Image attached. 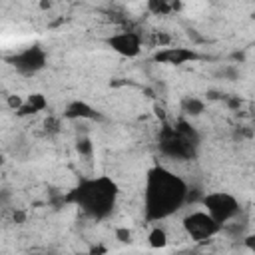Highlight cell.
Listing matches in <instances>:
<instances>
[{
	"label": "cell",
	"instance_id": "6da1fadb",
	"mask_svg": "<svg viewBox=\"0 0 255 255\" xmlns=\"http://www.w3.org/2000/svg\"><path fill=\"white\" fill-rule=\"evenodd\" d=\"M189 183L163 165H153L145 173L143 213L147 221H161L187 205Z\"/></svg>",
	"mask_w": 255,
	"mask_h": 255
},
{
	"label": "cell",
	"instance_id": "7a4b0ae2",
	"mask_svg": "<svg viewBox=\"0 0 255 255\" xmlns=\"http://www.w3.org/2000/svg\"><path fill=\"white\" fill-rule=\"evenodd\" d=\"M118 197H120L118 183L108 175H96V177L80 179L64 195V201L76 205L86 217L94 221H104L114 213Z\"/></svg>",
	"mask_w": 255,
	"mask_h": 255
},
{
	"label": "cell",
	"instance_id": "3957f363",
	"mask_svg": "<svg viewBox=\"0 0 255 255\" xmlns=\"http://www.w3.org/2000/svg\"><path fill=\"white\" fill-rule=\"evenodd\" d=\"M199 131L195 129V126L183 118L175 120L173 126L163 124V128L159 129L157 135V147L161 151V155L169 157V159H177V161H187L193 159L197 155V147H199Z\"/></svg>",
	"mask_w": 255,
	"mask_h": 255
},
{
	"label": "cell",
	"instance_id": "277c9868",
	"mask_svg": "<svg viewBox=\"0 0 255 255\" xmlns=\"http://www.w3.org/2000/svg\"><path fill=\"white\" fill-rule=\"evenodd\" d=\"M205 211L221 223V229L223 225H227L229 221H233L239 213H241V203L235 195L227 193V191H209V193H203L201 201H199Z\"/></svg>",
	"mask_w": 255,
	"mask_h": 255
},
{
	"label": "cell",
	"instance_id": "5b68a950",
	"mask_svg": "<svg viewBox=\"0 0 255 255\" xmlns=\"http://www.w3.org/2000/svg\"><path fill=\"white\" fill-rule=\"evenodd\" d=\"M181 225H183V231L187 233V237H191L193 241H207L221 231V223L215 221L205 209L187 213L183 217Z\"/></svg>",
	"mask_w": 255,
	"mask_h": 255
},
{
	"label": "cell",
	"instance_id": "8992f818",
	"mask_svg": "<svg viewBox=\"0 0 255 255\" xmlns=\"http://www.w3.org/2000/svg\"><path fill=\"white\" fill-rule=\"evenodd\" d=\"M6 60H8V64H12V68L18 74H22V76H34V74H38V72H42L46 68L48 54H46V50L42 46L34 44V46H28V48H24V50L8 56Z\"/></svg>",
	"mask_w": 255,
	"mask_h": 255
},
{
	"label": "cell",
	"instance_id": "52a82bcc",
	"mask_svg": "<svg viewBox=\"0 0 255 255\" xmlns=\"http://www.w3.org/2000/svg\"><path fill=\"white\" fill-rule=\"evenodd\" d=\"M195 60H199V54L193 48H183V46H163L153 52V62L167 66H183Z\"/></svg>",
	"mask_w": 255,
	"mask_h": 255
},
{
	"label": "cell",
	"instance_id": "ba28073f",
	"mask_svg": "<svg viewBox=\"0 0 255 255\" xmlns=\"http://www.w3.org/2000/svg\"><path fill=\"white\" fill-rule=\"evenodd\" d=\"M106 44L120 56L124 58H135L141 52V38L135 32H118L112 34Z\"/></svg>",
	"mask_w": 255,
	"mask_h": 255
},
{
	"label": "cell",
	"instance_id": "9c48e42d",
	"mask_svg": "<svg viewBox=\"0 0 255 255\" xmlns=\"http://www.w3.org/2000/svg\"><path fill=\"white\" fill-rule=\"evenodd\" d=\"M66 120H102V114L84 100H72L64 108Z\"/></svg>",
	"mask_w": 255,
	"mask_h": 255
},
{
	"label": "cell",
	"instance_id": "30bf717a",
	"mask_svg": "<svg viewBox=\"0 0 255 255\" xmlns=\"http://www.w3.org/2000/svg\"><path fill=\"white\" fill-rule=\"evenodd\" d=\"M46 108H48L46 96L40 94V92H34V94H30V96L24 100V104L16 110V116H18V118H28V116H34V114H38V112H44Z\"/></svg>",
	"mask_w": 255,
	"mask_h": 255
},
{
	"label": "cell",
	"instance_id": "8fae6325",
	"mask_svg": "<svg viewBox=\"0 0 255 255\" xmlns=\"http://www.w3.org/2000/svg\"><path fill=\"white\" fill-rule=\"evenodd\" d=\"M181 112L185 116H191V118L201 116L205 112V102L201 98H195V96H185L181 100Z\"/></svg>",
	"mask_w": 255,
	"mask_h": 255
},
{
	"label": "cell",
	"instance_id": "7c38bea8",
	"mask_svg": "<svg viewBox=\"0 0 255 255\" xmlns=\"http://www.w3.org/2000/svg\"><path fill=\"white\" fill-rule=\"evenodd\" d=\"M147 243H149V247H153V249H163V247L167 245V235H165V231H163L161 227H153V229L149 231V235H147Z\"/></svg>",
	"mask_w": 255,
	"mask_h": 255
},
{
	"label": "cell",
	"instance_id": "4fadbf2b",
	"mask_svg": "<svg viewBox=\"0 0 255 255\" xmlns=\"http://www.w3.org/2000/svg\"><path fill=\"white\" fill-rule=\"evenodd\" d=\"M147 10L157 16L169 14L173 10V0H147Z\"/></svg>",
	"mask_w": 255,
	"mask_h": 255
},
{
	"label": "cell",
	"instance_id": "5bb4252c",
	"mask_svg": "<svg viewBox=\"0 0 255 255\" xmlns=\"http://www.w3.org/2000/svg\"><path fill=\"white\" fill-rule=\"evenodd\" d=\"M76 151L80 153V155H92L94 153V143H92V139L88 137V135H82V137H78L76 139Z\"/></svg>",
	"mask_w": 255,
	"mask_h": 255
},
{
	"label": "cell",
	"instance_id": "9a60e30c",
	"mask_svg": "<svg viewBox=\"0 0 255 255\" xmlns=\"http://www.w3.org/2000/svg\"><path fill=\"white\" fill-rule=\"evenodd\" d=\"M217 76H221V78H225V80H229V82H235V80L239 78V70H237L235 66H223V68L217 72Z\"/></svg>",
	"mask_w": 255,
	"mask_h": 255
},
{
	"label": "cell",
	"instance_id": "2e32d148",
	"mask_svg": "<svg viewBox=\"0 0 255 255\" xmlns=\"http://www.w3.org/2000/svg\"><path fill=\"white\" fill-rule=\"evenodd\" d=\"M116 237H118L122 243H129V241H131V233H129V229H126V227L116 229Z\"/></svg>",
	"mask_w": 255,
	"mask_h": 255
},
{
	"label": "cell",
	"instance_id": "e0dca14e",
	"mask_svg": "<svg viewBox=\"0 0 255 255\" xmlns=\"http://www.w3.org/2000/svg\"><path fill=\"white\" fill-rule=\"evenodd\" d=\"M22 104H24V100H22L20 96H10V98H8V106L14 108V110H18Z\"/></svg>",
	"mask_w": 255,
	"mask_h": 255
},
{
	"label": "cell",
	"instance_id": "ac0fdd59",
	"mask_svg": "<svg viewBox=\"0 0 255 255\" xmlns=\"http://www.w3.org/2000/svg\"><path fill=\"white\" fill-rule=\"evenodd\" d=\"M245 245H247V249H251L255 253V233H251V235L245 237Z\"/></svg>",
	"mask_w": 255,
	"mask_h": 255
},
{
	"label": "cell",
	"instance_id": "d6986e66",
	"mask_svg": "<svg viewBox=\"0 0 255 255\" xmlns=\"http://www.w3.org/2000/svg\"><path fill=\"white\" fill-rule=\"evenodd\" d=\"M239 104H241V100H237V98H229V106H231V108H237Z\"/></svg>",
	"mask_w": 255,
	"mask_h": 255
},
{
	"label": "cell",
	"instance_id": "ffe728a7",
	"mask_svg": "<svg viewBox=\"0 0 255 255\" xmlns=\"http://www.w3.org/2000/svg\"><path fill=\"white\" fill-rule=\"evenodd\" d=\"M14 219H16V221H22V219H24V213H14Z\"/></svg>",
	"mask_w": 255,
	"mask_h": 255
},
{
	"label": "cell",
	"instance_id": "44dd1931",
	"mask_svg": "<svg viewBox=\"0 0 255 255\" xmlns=\"http://www.w3.org/2000/svg\"><path fill=\"white\" fill-rule=\"evenodd\" d=\"M251 129H253V133H255V120H253V128H251Z\"/></svg>",
	"mask_w": 255,
	"mask_h": 255
}]
</instances>
